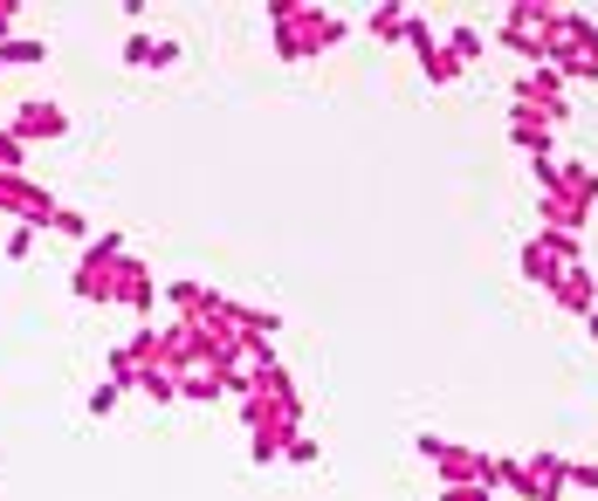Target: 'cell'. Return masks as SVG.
<instances>
[{
	"label": "cell",
	"mask_w": 598,
	"mask_h": 501,
	"mask_svg": "<svg viewBox=\"0 0 598 501\" xmlns=\"http://www.w3.org/2000/svg\"><path fill=\"white\" fill-rule=\"evenodd\" d=\"M550 69L565 76V82H598V28H591L578 8H565V28H557Z\"/></svg>",
	"instance_id": "cell-1"
},
{
	"label": "cell",
	"mask_w": 598,
	"mask_h": 501,
	"mask_svg": "<svg viewBox=\"0 0 598 501\" xmlns=\"http://www.w3.org/2000/svg\"><path fill=\"white\" fill-rule=\"evenodd\" d=\"M516 262H523V282L550 288V282L565 275V268H578V234H550V227H543V234H537V240H530Z\"/></svg>",
	"instance_id": "cell-2"
},
{
	"label": "cell",
	"mask_w": 598,
	"mask_h": 501,
	"mask_svg": "<svg viewBox=\"0 0 598 501\" xmlns=\"http://www.w3.org/2000/svg\"><path fill=\"white\" fill-rule=\"evenodd\" d=\"M565 90H571V82L543 62V69H530L523 82H516V110H537L543 124H565V117H571V97H565Z\"/></svg>",
	"instance_id": "cell-3"
},
{
	"label": "cell",
	"mask_w": 598,
	"mask_h": 501,
	"mask_svg": "<svg viewBox=\"0 0 598 501\" xmlns=\"http://www.w3.org/2000/svg\"><path fill=\"white\" fill-rule=\"evenodd\" d=\"M420 453L441 468V488H482V453H468V446H454V440H441V433H427Z\"/></svg>",
	"instance_id": "cell-4"
},
{
	"label": "cell",
	"mask_w": 598,
	"mask_h": 501,
	"mask_svg": "<svg viewBox=\"0 0 598 501\" xmlns=\"http://www.w3.org/2000/svg\"><path fill=\"white\" fill-rule=\"evenodd\" d=\"M565 488H571V461H557V453H530L523 481H516V494H523V501H557Z\"/></svg>",
	"instance_id": "cell-5"
},
{
	"label": "cell",
	"mask_w": 598,
	"mask_h": 501,
	"mask_svg": "<svg viewBox=\"0 0 598 501\" xmlns=\"http://www.w3.org/2000/svg\"><path fill=\"white\" fill-rule=\"evenodd\" d=\"M550 310H571V316H591L598 310V282H591V268L578 262V268H565L550 282Z\"/></svg>",
	"instance_id": "cell-6"
},
{
	"label": "cell",
	"mask_w": 598,
	"mask_h": 501,
	"mask_svg": "<svg viewBox=\"0 0 598 501\" xmlns=\"http://www.w3.org/2000/svg\"><path fill=\"white\" fill-rule=\"evenodd\" d=\"M537 220H543L550 234H578V227H585L591 214H585V206H571L565 193H543V199H537Z\"/></svg>",
	"instance_id": "cell-7"
},
{
	"label": "cell",
	"mask_w": 598,
	"mask_h": 501,
	"mask_svg": "<svg viewBox=\"0 0 598 501\" xmlns=\"http://www.w3.org/2000/svg\"><path fill=\"white\" fill-rule=\"evenodd\" d=\"M509 138L523 145L530 158H550V124H543L537 110H509Z\"/></svg>",
	"instance_id": "cell-8"
},
{
	"label": "cell",
	"mask_w": 598,
	"mask_h": 501,
	"mask_svg": "<svg viewBox=\"0 0 598 501\" xmlns=\"http://www.w3.org/2000/svg\"><path fill=\"white\" fill-rule=\"evenodd\" d=\"M482 49H489V41L474 35V28H454V35H448V56H454L461 69H468V62H482Z\"/></svg>",
	"instance_id": "cell-9"
},
{
	"label": "cell",
	"mask_w": 598,
	"mask_h": 501,
	"mask_svg": "<svg viewBox=\"0 0 598 501\" xmlns=\"http://www.w3.org/2000/svg\"><path fill=\"white\" fill-rule=\"evenodd\" d=\"M21 131H28V138H49V131H62V110H49V104L21 110Z\"/></svg>",
	"instance_id": "cell-10"
},
{
	"label": "cell",
	"mask_w": 598,
	"mask_h": 501,
	"mask_svg": "<svg viewBox=\"0 0 598 501\" xmlns=\"http://www.w3.org/2000/svg\"><path fill=\"white\" fill-rule=\"evenodd\" d=\"M406 21H413L406 8H379V14H372V35H379V41H406Z\"/></svg>",
	"instance_id": "cell-11"
},
{
	"label": "cell",
	"mask_w": 598,
	"mask_h": 501,
	"mask_svg": "<svg viewBox=\"0 0 598 501\" xmlns=\"http://www.w3.org/2000/svg\"><path fill=\"white\" fill-rule=\"evenodd\" d=\"M42 56V41H0V62H35Z\"/></svg>",
	"instance_id": "cell-12"
},
{
	"label": "cell",
	"mask_w": 598,
	"mask_h": 501,
	"mask_svg": "<svg viewBox=\"0 0 598 501\" xmlns=\"http://www.w3.org/2000/svg\"><path fill=\"white\" fill-rule=\"evenodd\" d=\"M571 488H585V494H598V461H571Z\"/></svg>",
	"instance_id": "cell-13"
},
{
	"label": "cell",
	"mask_w": 598,
	"mask_h": 501,
	"mask_svg": "<svg viewBox=\"0 0 598 501\" xmlns=\"http://www.w3.org/2000/svg\"><path fill=\"white\" fill-rule=\"evenodd\" d=\"M441 501H489V488H448Z\"/></svg>",
	"instance_id": "cell-14"
},
{
	"label": "cell",
	"mask_w": 598,
	"mask_h": 501,
	"mask_svg": "<svg viewBox=\"0 0 598 501\" xmlns=\"http://www.w3.org/2000/svg\"><path fill=\"white\" fill-rule=\"evenodd\" d=\"M585 330H591V344H598V310H591V316H585Z\"/></svg>",
	"instance_id": "cell-15"
}]
</instances>
